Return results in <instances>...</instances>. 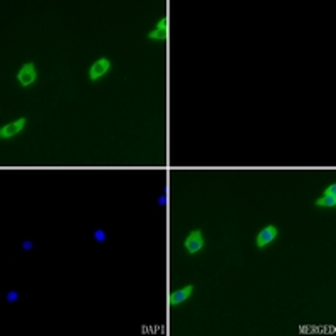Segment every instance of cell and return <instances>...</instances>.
Here are the masks:
<instances>
[{"label": "cell", "instance_id": "cell-1", "mask_svg": "<svg viewBox=\"0 0 336 336\" xmlns=\"http://www.w3.org/2000/svg\"><path fill=\"white\" fill-rule=\"evenodd\" d=\"M277 234H279V230L274 225H267V227H264L261 232L257 234V239H256V244L259 249L266 247L267 244H271L272 241H276Z\"/></svg>", "mask_w": 336, "mask_h": 336}, {"label": "cell", "instance_id": "cell-2", "mask_svg": "<svg viewBox=\"0 0 336 336\" xmlns=\"http://www.w3.org/2000/svg\"><path fill=\"white\" fill-rule=\"evenodd\" d=\"M17 79H19V83H21L22 86H31L34 81L37 79V69H36V66H34L32 62H27V64H24L22 69L19 71Z\"/></svg>", "mask_w": 336, "mask_h": 336}, {"label": "cell", "instance_id": "cell-3", "mask_svg": "<svg viewBox=\"0 0 336 336\" xmlns=\"http://www.w3.org/2000/svg\"><path fill=\"white\" fill-rule=\"evenodd\" d=\"M109 67H111V62H109L106 57H101V59H98L93 66H91V69H89V79L91 81L99 79L101 76H104V74L108 73Z\"/></svg>", "mask_w": 336, "mask_h": 336}, {"label": "cell", "instance_id": "cell-4", "mask_svg": "<svg viewBox=\"0 0 336 336\" xmlns=\"http://www.w3.org/2000/svg\"><path fill=\"white\" fill-rule=\"evenodd\" d=\"M202 247H204V237H202L200 230L190 232L189 237L185 239V249L189 251V254L199 252V251H202Z\"/></svg>", "mask_w": 336, "mask_h": 336}, {"label": "cell", "instance_id": "cell-5", "mask_svg": "<svg viewBox=\"0 0 336 336\" xmlns=\"http://www.w3.org/2000/svg\"><path fill=\"white\" fill-rule=\"evenodd\" d=\"M24 126H26V119L24 118L17 119V121H12V123L6 124V126H2V129H0V136H2L4 140H6V138H11L14 134L21 133Z\"/></svg>", "mask_w": 336, "mask_h": 336}, {"label": "cell", "instance_id": "cell-6", "mask_svg": "<svg viewBox=\"0 0 336 336\" xmlns=\"http://www.w3.org/2000/svg\"><path fill=\"white\" fill-rule=\"evenodd\" d=\"M192 291H194V286H185L184 289H179L170 294V304L172 306H179L182 302H185L190 297Z\"/></svg>", "mask_w": 336, "mask_h": 336}, {"label": "cell", "instance_id": "cell-7", "mask_svg": "<svg viewBox=\"0 0 336 336\" xmlns=\"http://www.w3.org/2000/svg\"><path fill=\"white\" fill-rule=\"evenodd\" d=\"M166 34H168V29H166V19H161L160 22H158L156 29H153V31L148 34V39H155V41H165L166 39Z\"/></svg>", "mask_w": 336, "mask_h": 336}, {"label": "cell", "instance_id": "cell-8", "mask_svg": "<svg viewBox=\"0 0 336 336\" xmlns=\"http://www.w3.org/2000/svg\"><path fill=\"white\" fill-rule=\"evenodd\" d=\"M318 207H326V209H333L336 205V195H323L321 199L314 202Z\"/></svg>", "mask_w": 336, "mask_h": 336}, {"label": "cell", "instance_id": "cell-9", "mask_svg": "<svg viewBox=\"0 0 336 336\" xmlns=\"http://www.w3.org/2000/svg\"><path fill=\"white\" fill-rule=\"evenodd\" d=\"M323 195H336V184H331L328 189L324 190Z\"/></svg>", "mask_w": 336, "mask_h": 336}]
</instances>
